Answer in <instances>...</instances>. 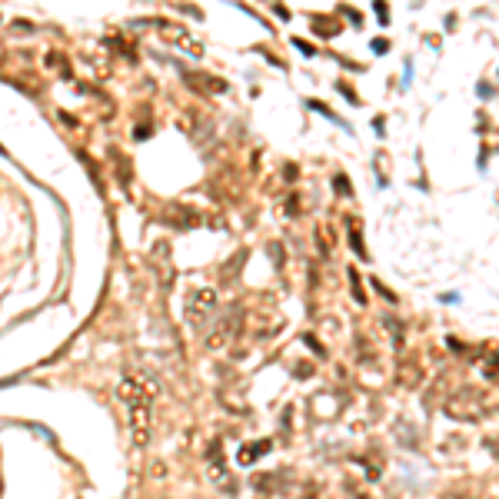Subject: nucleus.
<instances>
[{"label": "nucleus", "instance_id": "1", "mask_svg": "<svg viewBox=\"0 0 499 499\" xmlns=\"http://www.w3.org/2000/svg\"><path fill=\"white\" fill-rule=\"evenodd\" d=\"M213 306H216V290H210V286L193 290V293L187 296V320H190L193 326L203 323V320L213 313Z\"/></svg>", "mask_w": 499, "mask_h": 499}, {"label": "nucleus", "instance_id": "2", "mask_svg": "<svg viewBox=\"0 0 499 499\" xmlns=\"http://www.w3.org/2000/svg\"><path fill=\"white\" fill-rule=\"evenodd\" d=\"M237 326H240V309H233L230 316H223L220 323L213 326V330L206 333V340H203V343H206V349H223L226 343L233 340V333H237Z\"/></svg>", "mask_w": 499, "mask_h": 499}, {"label": "nucleus", "instance_id": "3", "mask_svg": "<svg viewBox=\"0 0 499 499\" xmlns=\"http://www.w3.org/2000/svg\"><path fill=\"white\" fill-rule=\"evenodd\" d=\"M130 423H133V443L143 446L150 436V399L130 403Z\"/></svg>", "mask_w": 499, "mask_h": 499}, {"label": "nucleus", "instance_id": "4", "mask_svg": "<svg viewBox=\"0 0 499 499\" xmlns=\"http://www.w3.org/2000/svg\"><path fill=\"white\" fill-rule=\"evenodd\" d=\"M269 449V443H256V446H243V449H240V463H243V466H250V463L256 460V456H263V452Z\"/></svg>", "mask_w": 499, "mask_h": 499}, {"label": "nucleus", "instance_id": "5", "mask_svg": "<svg viewBox=\"0 0 499 499\" xmlns=\"http://www.w3.org/2000/svg\"><path fill=\"white\" fill-rule=\"evenodd\" d=\"M486 376L499 380V356H492V363H486Z\"/></svg>", "mask_w": 499, "mask_h": 499}]
</instances>
